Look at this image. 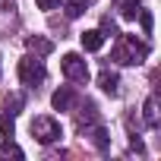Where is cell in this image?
Masks as SVG:
<instances>
[{
    "instance_id": "cell-1",
    "label": "cell",
    "mask_w": 161,
    "mask_h": 161,
    "mask_svg": "<svg viewBox=\"0 0 161 161\" xmlns=\"http://www.w3.org/2000/svg\"><path fill=\"white\" fill-rule=\"evenodd\" d=\"M148 57V44L139 41L136 35H117V44L111 51V60L120 63V66H136Z\"/></svg>"
},
{
    "instance_id": "cell-2",
    "label": "cell",
    "mask_w": 161,
    "mask_h": 161,
    "mask_svg": "<svg viewBox=\"0 0 161 161\" xmlns=\"http://www.w3.org/2000/svg\"><path fill=\"white\" fill-rule=\"evenodd\" d=\"M44 76H47V69H44V63H41V57L38 54H29V57H22L19 60V79H22V86H41L44 82Z\"/></svg>"
},
{
    "instance_id": "cell-3",
    "label": "cell",
    "mask_w": 161,
    "mask_h": 161,
    "mask_svg": "<svg viewBox=\"0 0 161 161\" xmlns=\"http://www.w3.org/2000/svg\"><path fill=\"white\" fill-rule=\"evenodd\" d=\"M29 130H32L35 142H41V145H51V142H57V139L63 136V130H60V123H57L54 117H35Z\"/></svg>"
},
{
    "instance_id": "cell-4",
    "label": "cell",
    "mask_w": 161,
    "mask_h": 161,
    "mask_svg": "<svg viewBox=\"0 0 161 161\" xmlns=\"http://www.w3.org/2000/svg\"><path fill=\"white\" fill-rule=\"evenodd\" d=\"M60 66H63V76L69 79V82H79V86L89 82V63L79 57V54H66Z\"/></svg>"
},
{
    "instance_id": "cell-5",
    "label": "cell",
    "mask_w": 161,
    "mask_h": 161,
    "mask_svg": "<svg viewBox=\"0 0 161 161\" xmlns=\"http://www.w3.org/2000/svg\"><path fill=\"white\" fill-rule=\"evenodd\" d=\"M95 123H98V108H95L92 101H86L82 108L76 111V130H79V133H86V130L95 126Z\"/></svg>"
},
{
    "instance_id": "cell-6",
    "label": "cell",
    "mask_w": 161,
    "mask_h": 161,
    "mask_svg": "<svg viewBox=\"0 0 161 161\" xmlns=\"http://www.w3.org/2000/svg\"><path fill=\"white\" fill-rule=\"evenodd\" d=\"M142 117H145V126H148V130L161 126V111H158V98H155V95H148V98H145V108H142Z\"/></svg>"
},
{
    "instance_id": "cell-7",
    "label": "cell",
    "mask_w": 161,
    "mask_h": 161,
    "mask_svg": "<svg viewBox=\"0 0 161 161\" xmlns=\"http://www.w3.org/2000/svg\"><path fill=\"white\" fill-rule=\"evenodd\" d=\"M98 86H101V92L117 95V92H120V76H117L114 69H101V73H98Z\"/></svg>"
},
{
    "instance_id": "cell-8",
    "label": "cell",
    "mask_w": 161,
    "mask_h": 161,
    "mask_svg": "<svg viewBox=\"0 0 161 161\" xmlns=\"http://www.w3.org/2000/svg\"><path fill=\"white\" fill-rule=\"evenodd\" d=\"M79 41H82V47H86V51H101V44H104V32H101V29L82 32V35H79Z\"/></svg>"
},
{
    "instance_id": "cell-9",
    "label": "cell",
    "mask_w": 161,
    "mask_h": 161,
    "mask_svg": "<svg viewBox=\"0 0 161 161\" xmlns=\"http://www.w3.org/2000/svg\"><path fill=\"white\" fill-rule=\"evenodd\" d=\"M86 136H92V142H95V145H98L101 152H108V148H111V136H108V130H104L101 123L89 126V130H86Z\"/></svg>"
},
{
    "instance_id": "cell-10",
    "label": "cell",
    "mask_w": 161,
    "mask_h": 161,
    "mask_svg": "<svg viewBox=\"0 0 161 161\" xmlns=\"http://www.w3.org/2000/svg\"><path fill=\"white\" fill-rule=\"evenodd\" d=\"M25 44H29V51H32V54H38V57H44V54H51V51H54V41H47V38H41V35L25 38Z\"/></svg>"
},
{
    "instance_id": "cell-11",
    "label": "cell",
    "mask_w": 161,
    "mask_h": 161,
    "mask_svg": "<svg viewBox=\"0 0 161 161\" xmlns=\"http://www.w3.org/2000/svg\"><path fill=\"white\" fill-rule=\"evenodd\" d=\"M114 7L123 19H136L139 16V0H114Z\"/></svg>"
},
{
    "instance_id": "cell-12",
    "label": "cell",
    "mask_w": 161,
    "mask_h": 161,
    "mask_svg": "<svg viewBox=\"0 0 161 161\" xmlns=\"http://www.w3.org/2000/svg\"><path fill=\"white\" fill-rule=\"evenodd\" d=\"M51 104H54L57 111H69V104H73V92H69V89H57L54 98H51Z\"/></svg>"
},
{
    "instance_id": "cell-13",
    "label": "cell",
    "mask_w": 161,
    "mask_h": 161,
    "mask_svg": "<svg viewBox=\"0 0 161 161\" xmlns=\"http://www.w3.org/2000/svg\"><path fill=\"white\" fill-rule=\"evenodd\" d=\"M63 7H66V16H69V19H79V16L86 13V7H89V0H66Z\"/></svg>"
},
{
    "instance_id": "cell-14",
    "label": "cell",
    "mask_w": 161,
    "mask_h": 161,
    "mask_svg": "<svg viewBox=\"0 0 161 161\" xmlns=\"http://www.w3.org/2000/svg\"><path fill=\"white\" fill-rule=\"evenodd\" d=\"M0 133H3L7 139L13 136V114H10V111H7L3 104H0Z\"/></svg>"
},
{
    "instance_id": "cell-15",
    "label": "cell",
    "mask_w": 161,
    "mask_h": 161,
    "mask_svg": "<svg viewBox=\"0 0 161 161\" xmlns=\"http://www.w3.org/2000/svg\"><path fill=\"white\" fill-rule=\"evenodd\" d=\"M22 155H25V152H22L16 142H10V139L0 145V158H22Z\"/></svg>"
},
{
    "instance_id": "cell-16",
    "label": "cell",
    "mask_w": 161,
    "mask_h": 161,
    "mask_svg": "<svg viewBox=\"0 0 161 161\" xmlns=\"http://www.w3.org/2000/svg\"><path fill=\"white\" fill-rule=\"evenodd\" d=\"M101 32H104V38H108V35H117V25H114V19H111V16H104V19H101Z\"/></svg>"
},
{
    "instance_id": "cell-17",
    "label": "cell",
    "mask_w": 161,
    "mask_h": 161,
    "mask_svg": "<svg viewBox=\"0 0 161 161\" xmlns=\"http://www.w3.org/2000/svg\"><path fill=\"white\" fill-rule=\"evenodd\" d=\"M139 19H142V29L152 32V13H148V10H139Z\"/></svg>"
},
{
    "instance_id": "cell-18",
    "label": "cell",
    "mask_w": 161,
    "mask_h": 161,
    "mask_svg": "<svg viewBox=\"0 0 161 161\" xmlns=\"http://www.w3.org/2000/svg\"><path fill=\"white\" fill-rule=\"evenodd\" d=\"M35 3H38V10H54L60 0H35Z\"/></svg>"
}]
</instances>
